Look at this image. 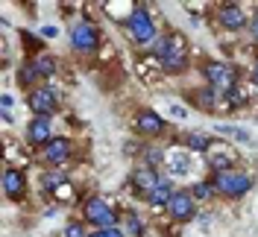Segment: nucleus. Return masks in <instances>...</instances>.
Segmentation results:
<instances>
[{
  "label": "nucleus",
  "mask_w": 258,
  "mask_h": 237,
  "mask_svg": "<svg viewBox=\"0 0 258 237\" xmlns=\"http://www.w3.org/2000/svg\"><path fill=\"white\" fill-rule=\"evenodd\" d=\"M167 214L176 222H191L197 217V199H194L191 188H176V193L167 202Z\"/></svg>",
  "instance_id": "obj_7"
},
{
  "label": "nucleus",
  "mask_w": 258,
  "mask_h": 237,
  "mask_svg": "<svg viewBox=\"0 0 258 237\" xmlns=\"http://www.w3.org/2000/svg\"><path fill=\"white\" fill-rule=\"evenodd\" d=\"M27 106L32 117H53L59 111V91H53L50 85H38L27 94Z\"/></svg>",
  "instance_id": "obj_6"
},
{
  "label": "nucleus",
  "mask_w": 258,
  "mask_h": 237,
  "mask_svg": "<svg viewBox=\"0 0 258 237\" xmlns=\"http://www.w3.org/2000/svg\"><path fill=\"white\" fill-rule=\"evenodd\" d=\"M53 138H56V135H53V117H32L30 123H27V141H30L32 146L44 149Z\"/></svg>",
  "instance_id": "obj_13"
},
{
  "label": "nucleus",
  "mask_w": 258,
  "mask_h": 237,
  "mask_svg": "<svg viewBox=\"0 0 258 237\" xmlns=\"http://www.w3.org/2000/svg\"><path fill=\"white\" fill-rule=\"evenodd\" d=\"M194 106L197 109H203V111H209L214 109V100H217V91H211V88H200V91H194Z\"/></svg>",
  "instance_id": "obj_21"
},
{
  "label": "nucleus",
  "mask_w": 258,
  "mask_h": 237,
  "mask_svg": "<svg viewBox=\"0 0 258 237\" xmlns=\"http://www.w3.org/2000/svg\"><path fill=\"white\" fill-rule=\"evenodd\" d=\"M71 155H74V141H71V138H62V135H56V138L41 149V158H44V164H50V167L68 164Z\"/></svg>",
  "instance_id": "obj_12"
},
{
  "label": "nucleus",
  "mask_w": 258,
  "mask_h": 237,
  "mask_svg": "<svg viewBox=\"0 0 258 237\" xmlns=\"http://www.w3.org/2000/svg\"><path fill=\"white\" fill-rule=\"evenodd\" d=\"M82 217H85V222H88L91 228H97V231H109V228H114V225L120 222L117 211H114L103 196H88V199L82 202Z\"/></svg>",
  "instance_id": "obj_5"
},
{
  "label": "nucleus",
  "mask_w": 258,
  "mask_h": 237,
  "mask_svg": "<svg viewBox=\"0 0 258 237\" xmlns=\"http://www.w3.org/2000/svg\"><path fill=\"white\" fill-rule=\"evenodd\" d=\"M88 237H109V234H106V231H97V228H91V234H88Z\"/></svg>",
  "instance_id": "obj_33"
},
{
  "label": "nucleus",
  "mask_w": 258,
  "mask_h": 237,
  "mask_svg": "<svg viewBox=\"0 0 258 237\" xmlns=\"http://www.w3.org/2000/svg\"><path fill=\"white\" fill-rule=\"evenodd\" d=\"M249 79H252V85L258 88V59H255V64H252V70H249Z\"/></svg>",
  "instance_id": "obj_30"
},
{
  "label": "nucleus",
  "mask_w": 258,
  "mask_h": 237,
  "mask_svg": "<svg viewBox=\"0 0 258 237\" xmlns=\"http://www.w3.org/2000/svg\"><path fill=\"white\" fill-rule=\"evenodd\" d=\"M170 170L176 176H182V173H188L191 170V161H188V152H185V146H179L176 152L170 155Z\"/></svg>",
  "instance_id": "obj_22"
},
{
  "label": "nucleus",
  "mask_w": 258,
  "mask_h": 237,
  "mask_svg": "<svg viewBox=\"0 0 258 237\" xmlns=\"http://www.w3.org/2000/svg\"><path fill=\"white\" fill-rule=\"evenodd\" d=\"M97 44H100V30H97V24L80 21V24L71 27V47L77 50V53H94Z\"/></svg>",
  "instance_id": "obj_9"
},
{
  "label": "nucleus",
  "mask_w": 258,
  "mask_h": 237,
  "mask_svg": "<svg viewBox=\"0 0 258 237\" xmlns=\"http://www.w3.org/2000/svg\"><path fill=\"white\" fill-rule=\"evenodd\" d=\"M53 196H56V202H68V199H74V185H71V182H64Z\"/></svg>",
  "instance_id": "obj_26"
},
{
  "label": "nucleus",
  "mask_w": 258,
  "mask_h": 237,
  "mask_svg": "<svg viewBox=\"0 0 258 237\" xmlns=\"http://www.w3.org/2000/svg\"><path fill=\"white\" fill-rule=\"evenodd\" d=\"M91 231H88V225L82 220H68V225H64L62 237H88Z\"/></svg>",
  "instance_id": "obj_24"
},
{
  "label": "nucleus",
  "mask_w": 258,
  "mask_h": 237,
  "mask_svg": "<svg viewBox=\"0 0 258 237\" xmlns=\"http://www.w3.org/2000/svg\"><path fill=\"white\" fill-rule=\"evenodd\" d=\"M123 30H126L129 41L135 44V47H147V44H156L159 41V27H156V21L150 18L144 6H135L129 18L123 21Z\"/></svg>",
  "instance_id": "obj_2"
},
{
  "label": "nucleus",
  "mask_w": 258,
  "mask_h": 237,
  "mask_svg": "<svg viewBox=\"0 0 258 237\" xmlns=\"http://www.w3.org/2000/svg\"><path fill=\"white\" fill-rule=\"evenodd\" d=\"M153 56H156V62H159V67L164 73L179 76L188 67V41H185V35L176 30L161 32L159 41L153 44Z\"/></svg>",
  "instance_id": "obj_1"
},
{
  "label": "nucleus",
  "mask_w": 258,
  "mask_h": 237,
  "mask_svg": "<svg viewBox=\"0 0 258 237\" xmlns=\"http://www.w3.org/2000/svg\"><path fill=\"white\" fill-rule=\"evenodd\" d=\"M211 185H214V193L223 196V199H243L249 190H252V176L232 167V170H220V173L211 176Z\"/></svg>",
  "instance_id": "obj_3"
},
{
  "label": "nucleus",
  "mask_w": 258,
  "mask_h": 237,
  "mask_svg": "<svg viewBox=\"0 0 258 237\" xmlns=\"http://www.w3.org/2000/svg\"><path fill=\"white\" fill-rule=\"evenodd\" d=\"M0 185H3L6 199H12V202H24L27 199V173L21 167H6Z\"/></svg>",
  "instance_id": "obj_11"
},
{
  "label": "nucleus",
  "mask_w": 258,
  "mask_h": 237,
  "mask_svg": "<svg viewBox=\"0 0 258 237\" xmlns=\"http://www.w3.org/2000/svg\"><path fill=\"white\" fill-rule=\"evenodd\" d=\"M191 193H194V199H197V202H206V199H211V196H214V185H211V182H206V179H203V182H194Z\"/></svg>",
  "instance_id": "obj_23"
},
{
  "label": "nucleus",
  "mask_w": 258,
  "mask_h": 237,
  "mask_svg": "<svg viewBox=\"0 0 258 237\" xmlns=\"http://www.w3.org/2000/svg\"><path fill=\"white\" fill-rule=\"evenodd\" d=\"M182 146L185 149H191V152H211V138L209 135H203V132H185L182 135Z\"/></svg>",
  "instance_id": "obj_18"
},
{
  "label": "nucleus",
  "mask_w": 258,
  "mask_h": 237,
  "mask_svg": "<svg viewBox=\"0 0 258 237\" xmlns=\"http://www.w3.org/2000/svg\"><path fill=\"white\" fill-rule=\"evenodd\" d=\"M41 32H44L47 38H56V27H44V30H41Z\"/></svg>",
  "instance_id": "obj_32"
},
{
  "label": "nucleus",
  "mask_w": 258,
  "mask_h": 237,
  "mask_svg": "<svg viewBox=\"0 0 258 237\" xmlns=\"http://www.w3.org/2000/svg\"><path fill=\"white\" fill-rule=\"evenodd\" d=\"M38 182H41V190H44V193H56V190L68 182V173H64V170H56V167H53V170H41Z\"/></svg>",
  "instance_id": "obj_17"
},
{
  "label": "nucleus",
  "mask_w": 258,
  "mask_h": 237,
  "mask_svg": "<svg viewBox=\"0 0 258 237\" xmlns=\"http://www.w3.org/2000/svg\"><path fill=\"white\" fill-rule=\"evenodd\" d=\"M161 179L164 176L156 170V167H147V164H138L135 170H132V176H129V185H132V190H135V196H141V199H150V193L161 185Z\"/></svg>",
  "instance_id": "obj_8"
},
{
  "label": "nucleus",
  "mask_w": 258,
  "mask_h": 237,
  "mask_svg": "<svg viewBox=\"0 0 258 237\" xmlns=\"http://www.w3.org/2000/svg\"><path fill=\"white\" fill-rule=\"evenodd\" d=\"M203 79L211 91L223 97L238 88V67L229 62H203Z\"/></svg>",
  "instance_id": "obj_4"
},
{
  "label": "nucleus",
  "mask_w": 258,
  "mask_h": 237,
  "mask_svg": "<svg viewBox=\"0 0 258 237\" xmlns=\"http://www.w3.org/2000/svg\"><path fill=\"white\" fill-rule=\"evenodd\" d=\"M176 193V188H173V182L170 179H161V185L153 193H150V199H147V205L153 208H167V202H170V196Z\"/></svg>",
  "instance_id": "obj_16"
},
{
  "label": "nucleus",
  "mask_w": 258,
  "mask_h": 237,
  "mask_svg": "<svg viewBox=\"0 0 258 237\" xmlns=\"http://www.w3.org/2000/svg\"><path fill=\"white\" fill-rule=\"evenodd\" d=\"M249 35H252V41L258 44V12H255V18H252V24H249Z\"/></svg>",
  "instance_id": "obj_28"
},
{
  "label": "nucleus",
  "mask_w": 258,
  "mask_h": 237,
  "mask_svg": "<svg viewBox=\"0 0 258 237\" xmlns=\"http://www.w3.org/2000/svg\"><path fill=\"white\" fill-rule=\"evenodd\" d=\"M217 24L229 32H238L246 27V15L238 3H223V6H217Z\"/></svg>",
  "instance_id": "obj_14"
},
{
  "label": "nucleus",
  "mask_w": 258,
  "mask_h": 237,
  "mask_svg": "<svg viewBox=\"0 0 258 237\" xmlns=\"http://www.w3.org/2000/svg\"><path fill=\"white\" fill-rule=\"evenodd\" d=\"M220 132H226V135H232V138H238V141H249V132H243V129H238V126H220Z\"/></svg>",
  "instance_id": "obj_27"
},
{
  "label": "nucleus",
  "mask_w": 258,
  "mask_h": 237,
  "mask_svg": "<svg viewBox=\"0 0 258 237\" xmlns=\"http://www.w3.org/2000/svg\"><path fill=\"white\" fill-rule=\"evenodd\" d=\"M32 64H35V70L41 73V79H47L56 73V59L50 56V53H35L32 56Z\"/></svg>",
  "instance_id": "obj_20"
},
{
  "label": "nucleus",
  "mask_w": 258,
  "mask_h": 237,
  "mask_svg": "<svg viewBox=\"0 0 258 237\" xmlns=\"http://www.w3.org/2000/svg\"><path fill=\"white\" fill-rule=\"evenodd\" d=\"M164 149H159V146H144V164L147 167H156L159 170V164L164 161Z\"/></svg>",
  "instance_id": "obj_25"
},
{
  "label": "nucleus",
  "mask_w": 258,
  "mask_h": 237,
  "mask_svg": "<svg viewBox=\"0 0 258 237\" xmlns=\"http://www.w3.org/2000/svg\"><path fill=\"white\" fill-rule=\"evenodd\" d=\"M106 234H109V237H126V234H123V228H120V225H114V228H109Z\"/></svg>",
  "instance_id": "obj_31"
},
{
  "label": "nucleus",
  "mask_w": 258,
  "mask_h": 237,
  "mask_svg": "<svg viewBox=\"0 0 258 237\" xmlns=\"http://www.w3.org/2000/svg\"><path fill=\"white\" fill-rule=\"evenodd\" d=\"M15 82L21 85V88H38V85H44V79H41V73L35 70V64H32V59H27V62L18 67V76H15Z\"/></svg>",
  "instance_id": "obj_15"
},
{
  "label": "nucleus",
  "mask_w": 258,
  "mask_h": 237,
  "mask_svg": "<svg viewBox=\"0 0 258 237\" xmlns=\"http://www.w3.org/2000/svg\"><path fill=\"white\" fill-rule=\"evenodd\" d=\"M120 228L126 237H144V220L135 211H123L120 214Z\"/></svg>",
  "instance_id": "obj_19"
},
{
  "label": "nucleus",
  "mask_w": 258,
  "mask_h": 237,
  "mask_svg": "<svg viewBox=\"0 0 258 237\" xmlns=\"http://www.w3.org/2000/svg\"><path fill=\"white\" fill-rule=\"evenodd\" d=\"M132 129H135L138 135H144V138H159V135H164L167 123H164V117H161L159 111L141 109L135 114V120H132Z\"/></svg>",
  "instance_id": "obj_10"
},
{
  "label": "nucleus",
  "mask_w": 258,
  "mask_h": 237,
  "mask_svg": "<svg viewBox=\"0 0 258 237\" xmlns=\"http://www.w3.org/2000/svg\"><path fill=\"white\" fill-rule=\"evenodd\" d=\"M12 103H15L12 97H9V94H3V100H0V106H3V111H9V109H12Z\"/></svg>",
  "instance_id": "obj_29"
}]
</instances>
